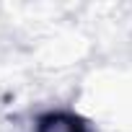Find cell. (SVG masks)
Segmentation results:
<instances>
[{
    "label": "cell",
    "instance_id": "1",
    "mask_svg": "<svg viewBox=\"0 0 132 132\" xmlns=\"http://www.w3.org/2000/svg\"><path fill=\"white\" fill-rule=\"evenodd\" d=\"M34 132H88V127L68 111H49L42 114L34 124Z\"/></svg>",
    "mask_w": 132,
    "mask_h": 132
}]
</instances>
